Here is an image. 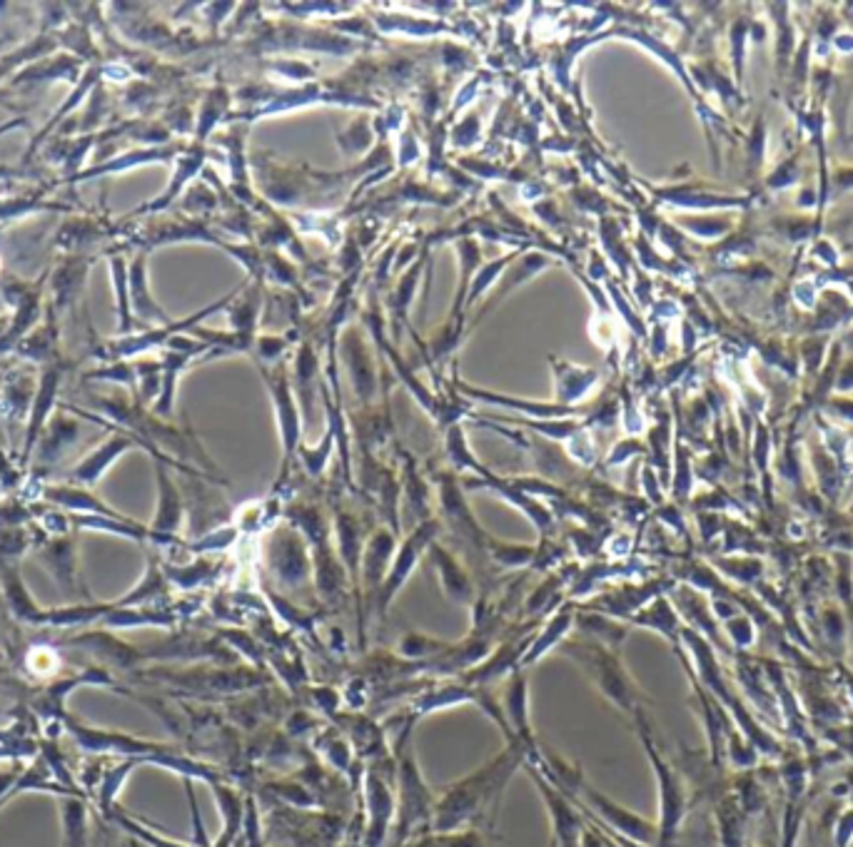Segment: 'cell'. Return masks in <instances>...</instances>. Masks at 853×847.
<instances>
[{
    "label": "cell",
    "mask_w": 853,
    "mask_h": 847,
    "mask_svg": "<svg viewBox=\"0 0 853 847\" xmlns=\"http://www.w3.org/2000/svg\"><path fill=\"white\" fill-rule=\"evenodd\" d=\"M365 847H383L387 840L389 823L395 820L397 813V793L389 788V783L377 766H369L365 770Z\"/></svg>",
    "instance_id": "cell-7"
},
{
    "label": "cell",
    "mask_w": 853,
    "mask_h": 847,
    "mask_svg": "<svg viewBox=\"0 0 853 847\" xmlns=\"http://www.w3.org/2000/svg\"><path fill=\"white\" fill-rule=\"evenodd\" d=\"M435 568L439 574V581H442V588H445V594L452 598V601L459 604V606H475L477 604V586L472 584V578L467 576L465 568H462L455 559H449L447 554H442L439 549H435Z\"/></svg>",
    "instance_id": "cell-16"
},
{
    "label": "cell",
    "mask_w": 853,
    "mask_h": 847,
    "mask_svg": "<svg viewBox=\"0 0 853 847\" xmlns=\"http://www.w3.org/2000/svg\"><path fill=\"white\" fill-rule=\"evenodd\" d=\"M502 708H505V716L509 720V728L514 730L519 743H524L529 750V760L527 763H539L542 750L534 740V730H532V718H529V678L524 674V668L514 670V674L505 680V688H502Z\"/></svg>",
    "instance_id": "cell-8"
},
{
    "label": "cell",
    "mask_w": 853,
    "mask_h": 847,
    "mask_svg": "<svg viewBox=\"0 0 853 847\" xmlns=\"http://www.w3.org/2000/svg\"><path fill=\"white\" fill-rule=\"evenodd\" d=\"M427 541H429V531L425 529V531L415 534L413 539L407 541L405 549L399 551L397 561H395L393 568H389V571H387L383 591H379V596H377V604H375V606H377V608H375V611H377V621H385V616H387V611H389V606H393V598L399 594V588L405 586V581L409 578V574L415 571L419 549H423V546H425Z\"/></svg>",
    "instance_id": "cell-12"
},
{
    "label": "cell",
    "mask_w": 853,
    "mask_h": 847,
    "mask_svg": "<svg viewBox=\"0 0 853 847\" xmlns=\"http://www.w3.org/2000/svg\"><path fill=\"white\" fill-rule=\"evenodd\" d=\"M66 375V365L63 359L60 361H53V365H48L40 369V377H38V389H36V399H33V409H30V417H28V431H26V444H23V459H20V464H28L30 454H33L36 444L40 441V437H43L46 431V424L50 419V411H53L56 401H58V387H60V379H63Z\"/></svg>",
    "instance_id": "cell-9"
},
{
    "label": "cell",
    "mask_w": 853,
    "mask_h": 847,
    "mask_svg": "<svg viewBox=\"0 0 853 847\" xmlns=\"http://www.w3.org/2000/svg\"><path fill=\"white\" fill-rule=\"evenodd\" d=\"M529 760V750L524 743H507V748L495 760L472 773V776L452 783L437 798L432 833H457L467 825L485 820L492 808H497L502 793L524 763Z\"/></svg>",
    "instance_id": "cell-1"
},
{
    "label": "cell",
    "mask_w": 853,
    "mask_h": 847,
    "mask_svg": "<svg viewBox=\"0 0 853 847\" xmlns=\"http://www.w3.org/2000/svg\"><path fill=\"white\" fill-rule=\"evenodd\" d=\"M449 646H452L449 640L432 638L425 634H407V636L399 638L395 654L405 660H413V664H425V660L445 654Z\"/></svg>",
    "instance_id": "cell-22"
},
{
    "label": "cell",
    "mask_w": 853,
    "mask_h": 847,
    "mask_svg": "<svg viewBox=\"0 0 853 847\" xmlns=\"http://www.w3.org/2000/svg\"><path fill=\"white\" fill-rule=\"evenodd\" d=\"M86 63L78 60L70 53H53L38 63L28 66L18 72V76L10 80V88H26V86H38V82H53V80H68L78 86V80L83 78Z\"/></svg>",
    "instance_id": "cell-10"
},
{
    "label": "cell",
    "mask_w": 853,
    "mask_h": 847,
    "mask_svg": "<svg viewBox=\"0 0 853 847\" xmlns=\"http://www.w3.org/2000/svg\"><path fill=\"white\" fill-rule=\"evenodd\" d=\"M13 88H0V108H6V110H10V112H20L16 106H13V102H10V96H13Z\"/></svg>",
    "instance_id": "cell-25"
},
{
    "label": "cell",
    "mask_w": 853,
    "mask_h": 847,
    "mask_svg": "<svg viewBox=\"0 0 853 847\" xmlns=\"http://www.w3.org/2000/svg\"><path fill=\"white\" fill-rule=\"evenodd\" d=\"M158 481H160V506L150 531H156L162 541H172V534L180 529V521H182V501H180L178 489L172 487V481L162 467H158Z\"/></svg>",
    "instance_id": "cell-17"
},
{
    "label": "cell",
    "mask_w": 853,
    "mask_h": 847,
    "mask_svg": "<svg viewBox=\"0 0 853 847\" xmlns=\"http://www.w3.org/2000/svg\"><path fill=\"white\" fill-rule=\"evenodd\" d=\"M559 654L569 656L577 664L584 676H587L594 688L609 700L614 708L624 713H632L644 708V704H652V698L644 694L642 686L636 684L629 668L624 666L619 650L604 648L594 644L589 638H569L557 648Z\"/></svg>",
    "instance_id": "cell-2"
},
{
    "label": "cell",
    "mask_w": 853,
    "mask_h": 847,
    "mask_svg": "<svg viewBox=\"0 0 853 847\" xmlns=\"http://www.w3.org/2000/svg\"><path fill=\"white\" fill-rule=\"evenodd\" d=\"M108 265H110V277H112V287H116V305H118V335L126 337L132 335L136 329V317H132L130 309V292H128V262L122 255L108 252Z\"/></svg>",
    "instance_id": "cell-20"
},
{
    "label": "cell",
    "mask_w": 853,
    "mask_h": 847,
    "mask_svg": "<svg viewBox=\"0 0 853 847\" xmlns=\"http://www.w3.org/2000/svg\"><path fill=\"white\" fill-rule=\"evenodd\" d=\"M116 237V230L106 217L96 215H70L56 230V250L60 255H108V242Z\"/></svg>",
    "instance_id": "cell-5"
},
{
    "label": "cell",
    "mask_w": 853,
    "mask_h": 847,
    "mask_svg": "<svg viewBox=\"0 0 853 847\" xmlns=\"http://www.w3.org/2000/svg\"><path fill=\"white\" fill-rule=\"evenodd\" d=\"M98 257H90V255H60L56 260V267L50 270L48 299L50 305H53L58 319L70 317L78 309L80 297H83L88 272Z\"/></svg>",
    "instance_id": "cell-6"
},
{
    "label": "cell",
    "mask_w": 853,
    "mask_h": 847,
    "mask_svg": "<svg viewBox=\"0 0 853 847\" xmlns=\"http://www.w3.org/2000/svg\"><path fill=\"white\" fill-rule=\"evenodd\" d=\"M58 210H68V208L63 202L48 200L46 195H38V192L13 195V198H0V227H6L8 222H16V220H26V217H30V215L58 212Z\"/></svg>",
    "instance_id": "cell-19"
},
{
    "label": "cell",
    "mask_w": 853,
    "mask_h": 847,
    "mask_svg": "<svg viewBox=\"0 0 853 847\" xmlns=\"http://www.w3.org/2000/svg\"><path fill=\"white\" fill-rule=\"evenodd\" d=\"M78 434H80L78 421L68 417L56 419L48 427V431H43V437H40V461L43 464L56 461L60 454H63L70 444L78 439Z\"/></svg>",
    "instance_id": "cell-21"
},
{
    "label": "cell",
    "mask_w": 853,
    "mask_h": 847,
    "mask_svg": "<svg viewBox=\"0 0 853 847\" xmlns=\"http://www.w3.org/2000/svg\"><path fill=\"white\" fill-rule=\"evenodd\" d=\"M0 270H3V257H0Z\"/></svg>",
    "instance_id": "cell-28"
},
{
    "label": "cell",
    "mask_w": 853,
    "mask_h": 847,
    "mask_svg": "<svg viewBox=\"0 0 853 847\" xmlns=\"http://www.w3.org/2000/svg\"><path fill=\"white\" fill-rule=\"evenodd\" d=\"M844 680H846V686H849L851 696H853V674H851V670H846V668H844Z\"/></svg>",
    "instance_id": "cell-26"
},
{
    "label": "cell",
    "mask_w": 853,
    "mask_h": 847,
    "mask_svg": "<svg viewBox=\"0 0 853 847\" xmlns=\"http://www.w3.org/2000/svg\"><path fill=\"white\" fill-rule=\"evenodd\" d=\"M527 770L534 785H537L539 795L544 798V805L549 808L552 830H554L552 840L557 843V847H579L582 835L584 830H587V818H584L579 805L574 803L569 795H564L557 785H552L537 768L529 766V763H527Z\"/></svg>",
    "instance_id": "cell-4"
},
{
    "label": "cell",
    "mask_w": 853,
    "mask_h": 847,
    "mask_svg": "<svg viewBox=\"0 0 853 847\" xmlns=\"http://www.w3.org/2000/svg\"><path fill=\"white\" fill-rule=\"evenodd\" d=\"M549 847H557V843H554V840H552V843H549Z\"/></svg>",
    "instance_id": "cell-29"
},
{
    "label": "cell",
    "mask_w": 853,
    "mask_h": 847,
    "mask_svg": "<svg viewBox=\"0 0 853 847\" xmlns=\"http://www.w3.org/2000/svg\"><path fill=\"white\" fill-rule=\"evenodd\" d=\"M574 628H579L582 638H589L604 648L619 650V654H622L626 636H629V624L616 621V618H609L597 611H582V608H577V621H574Z\"/></svg>",
    "instance_id": "cell-15"
},
{
    "label": "cell",
    "mask_w": 853,
    "mask_h": 847,
    "mask_svg": "<svg viewBox=\"0 0 853 847\" xmlns=\"http://www.w3.org/2000/svg\"><path fill=\"white\" fill-rule=\"evenodd\" d=\"M636 733H639V740L646 750V758L652 763V770L656 776V785H659V847H674L676 838H680V830L688 815V808H692V800H688V788L686 780L680 770H676L669 758H664L662 748L656 746L652 726L646 723L644 708L632 713Z\"/></svg>",
    "instance_id": "cell-3"
},
{
    "label": "cell",
    "mask_w": 853,
    "mask_h": 847,
    "mask_svg": "<svg viewBox=\"0 0 853 847\" xmlns=\"http://www.w3.org/2000/svg\"><path fill=\"white\" fill-rule=\"evenodd\" d=\"M128 292H130V309L132 317L138 319H162L166 322V315L162 309L152 302V297L148 292V272H146V255H138L132 265L128 267Z\"/></svg>",
    "instance_id": "cell-18"
},
{
    "label": "cell",
    "mask_w": 853,
    "mask_h": 847,
    "mask_svg": "<svg viewBox=\"0 0 853 847\" xmlns=\"http://www.w3.org/2000/svg\"><path fill=\"white\" fill-rule=\"evenodd\" d=\"M3 309H8V307H6V302H3V297H0V312H3Z\"/></svg>",
    "instance_id": "cell-27"
},
{
    "label": "cell",
    "mask_w": 853,
    "mask_h": 847,
    "mask_svg": "<svg viewBox=\"0 0 853 847\" xmlns=\"http://www.w3.org/2000/svg\"><path fill=\"white\" fill-rule=\"evenodd\" d=\"M629 626L636 628H652L659 636H664L669 644L676 648H682V628L684 621L682 616L676 614V608L666 596H656L649 606H644L642 611H636L629 618Z\"/></svg>",
    "instance_id": "cell-14"
},
{
    "label": "cell",
    "mask_w": 853,
    "mask_h": 847,
    "mask_svg": "<svg viewBox=\"0 0 853 847\" xmlns=\"http://www.w3.org/2000/svg\"><path fill=\"white\" fill-rule=\"evenodd\" d=\"M136 444L138 441L132 437H126V434H112L106 444H100L96 451L88 454V457L68 474V479L80 484V487H92V484H96L102 474L110 469V464L118 457H122L130 447H136Z\"/></svg>",
    "instance_id": "cell-13"
},
{
    "label": "cell",
    "mask_w": 853,
    "mask_h": 847,
    "mask_svg": "<svg viewBox=\"0 0 853 847\" xmlns=\"http://www.w3.org/2000/svg\"><path fill=\"white\" fill-rule=\"evenodd\" d=\"M574 621H577V606H574L572 601H564L557 611L547 618V626L537 628L529 650L522 658V668L534 666L542 656H547L549 650L559 648L574 628Z\"/></svg>",
    "instance_id": "cell-11"
},
{
    "label": "cell",
    "mask_w": 853,
    "mask_h": 847,
    "mask_svg": "<svg viewBox=\"0 0 853 847\" xmlns=\"http://www.w3.org/2000/svg\"><path fill=\"white\" fill-rule=\"evenodd\" d=\"M724 626H726V631H728V638L734 640V646L738 650L748 648V646L754 644V626H752V621H748L746 616H738L736 614L734 618H728V621H724Z\"/></svg>",
    "instance_id": "cell-23"
},
{
    "label": "cell",
    "mask_w": 853,
    "mask_h": 847,
    "mask_svg": "<svg viewBox=\"0 0 853 847\" xmlns=\"http://www.w3.org/2000/svg\"><path fill=\"white\" fill-rule=\"evenodd\" d=\"M579 847H606L604 845V835L597 828H589V825H587V830H584V835H582Z\"/></svg>",
    "instance_id": "cell-24"
}]
</instances>
